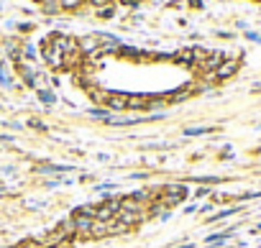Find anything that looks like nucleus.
Listing matches in <instances>:
<instances>
[{
	"instance_id": "nucleus-1",
	"label": "nucleus",
	"mask_w": 261,
	"mask_h": 248,
	"mask_svg": "<svg viewBox=\"0 0 261 248\" xmlns=\"http://www.w3.org/2000/svg\"><path fill=\"white\" fill-rule=\"evenodd\" d=\"M185 195H187V189H185V187H179V184H172V187H167V189H164V197H162V202H167V205H179V202L185 200Z\"/></svg>"
},
{
	"instance_id": "nucleus-2",
	"label": "nucleus",
	"mask_w": 261,
	"mask_h": 248,
	"mask_svg": "<svg viewBox=\"0 0 261 248\" xmlns=\"http://www.w3.org/2000/svg\"><path fill=\"white\" fill-rule=\"evenodd\" d=\"M115 220H118L120 225H125V228H128V225H134V223H141V220H144V212H136V210H123V207H120V210H118V215H115Z\"/></svg>"
},
{
	"instance_id": "nucleus-3",
	"label": "nucleus",
	"mask_w": 261,
	"mask_h": 248,
	"mask_svg": "<svg viewBox=\"0 0 261 248\" xmlns=\"http://www.w3.org/2000/svg\"><path fill=\"white\" fill-rule=\"evenodd\" d=\"M236 69H238V62H225V64H220V67H218L215 77H218V79H225V77L236 74Z\"/></svg>"
},
{
	"instance_id": "nucleus-4",
	"label": "nucleus",
	"mask_w": 261,
	"mask_h": 248,
	"mask_svg": "<svg viewBox=\"0 0 261 248\" xmlns=\"http://www.w3.org/2000/svg\"><path fill=\"white\" fill-rule=\"evenodd\" d=\"M102 235H108V223H102V220H92L90 238H102Z\"/></svg>"
},
{
	"instance_id": "nucleus-5",
	"label": "nucleus",
	"mask_w": 261,
	"mask_h": 248,
	"mask_svg": "<svg viewBox=\"0 0 261 248\" xmlns=\"http://www.w3.org/2000/svg\"><path fill=\"white\" fill-rule=\"evenodd\" d=\"M95 44H97V39H95V36H90V39H85L80 46H82L85 51H92V49H95Z\"/></svg>"
},
{
	"instance_id": "nucleus-6",
	"label": "nucleus",
	"mask_w": 261,
	"mask_h": 248,
	"mask_svg": "<svg viewBox=\"0 0 261 248\" xmlns=\"http://www.w3.org/2000/svg\"><path fill=\"white\" fill-rule=\"evenodd\" d=\"M144 102H146L144 97H130V100H128V105H130V107H144Z\"/></svg>"
},
{
	"instance_id": "nucleus-7",
	"label": "nucleus",
	"mask_w": 261,
	"mask_h": 248,
	"mask_svg": "<svg viewBox=\"0 0 261 248\" xmlns=\"http://www.w3.org/2000/svg\"><path fill=\"white\" fill-rule=\"evenodd\" d=\"M59 3H62L64 8H77V6L82 3V0H59Z\"/></svg>"
},
{
	"instance_id": "nucleus-8",
	"label": "nucleus",
	"mask_w": 261,
	"mask_h": 248,
	"mask_svg": "<svg viewBox=\"0 0 261 248\" xmlns=\"http://www.w3.org/2000/svg\"><path fill=\"white\" fill-rule=\"evenodd\" d=\"M218 64H220V57H218V54L207 59V69H213V67H218Z\"/></svg>"
},
{
	"instance_id": "nucleus-9",
	"label": "nucleus",
	"mask_w": 261,
	"mask_h": 248,
	"mask_svg": "<svg viewBox=\"0 0 261 248\" xmlns=\"http://www.w3.org/2000/svg\"><path fill=\"white\" fill-rule=\"evenodd\" d=\"M44 3H46V6H49V8H51V6H54V3H57V0H44Z\"/></svg>"
},
{
	"instance_id": "nucleus-10",
	"label": "nucleus",
	"mask_w": 261,
	"mask_h": 248,
	"mask_svg": "<svg viewBox=\"0 0 261 248\" xmlns=\"http://www.w3.org/2000/svg\"><path fill=\"white\" fill-rule=\"evenodd\" d=\"M92 3H97V6H100V3H105V0H92Z\"/></svg>"
},
{
	"instance_id": "nucleus-11",
	"label": "nucleus",
	"mask_w": 261,
	"mask_h": 248,
	"mask_svg": "<svg viewBox=\"0 0 261 248\" xmlns=\"http://www.w3.org/2000/svg\"><path fill=\"white\" fill-rule=\"evenodd\" d=\"M51 248H67V245H51Z\"/></svg>"
}]
</instances>
